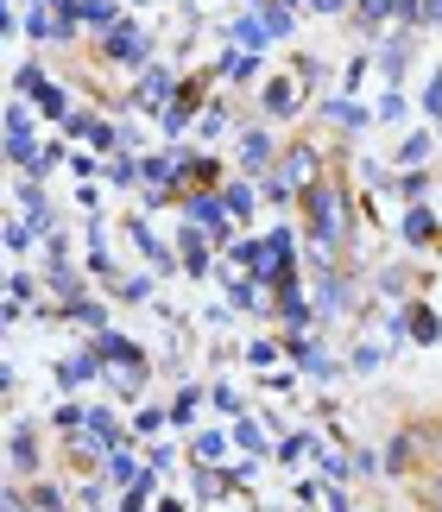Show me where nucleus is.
Listing matches in <instances>:
<instances>
[{"instance_id": "obj_1", "label": "nucleus", "mask_w": 442, "mask_h": 512, "mask_svg": "<svg viewBox=\"0 0 442 512\" xmlns=\"http://www.w3.org/2000/svg\"><path fill=\"white\" fill-rule=\"evenodd\" d=\"M310 215H316V241H341V196L329 190V184H316L310 190Z\"/></svg>"}, {"instance_id": "obj_2", "label": "nucleus", "mask_w": 442, "mask_h": 512, "mask_svg": "<svg viewBox=\"0 0 442 512\" xmlns=\"http://www.w3.org/2000/svg\"><path fill=\"white\" fill-rule=\"evenodd\" d=\"M19 89H26L32 102L51 114V121H57V114H70V108H64V89H57V83H45V76H38V70H19Z\"/></svg>"}, {"instance_id": "obj_3", "label": "nucleus", "mask_w": 442, "mask_h": 512, "mask_svg": "<svg viewBox=\"0 0 442 512\" xmlns=\"http://www.w3.org/2000/svg\"><path fill=\"white\" fill-rule=\"evenodd\" d=\"M278 184H304V190H316V159H310L304 146L285 152V171H278Z\"/></svg>"}, {"instance_id": "obj_4", "label": "nucleus", "mask_w": 442, "mask_h": 512, "mask_svg": "<svg viewBox=\"0 0 442 512\" xmlns=\"http://www.w3.org/2000/svg\"><path fill=\"white\" fill-rule=\"evenodd\" d=\"M108 57H146V38L127 32V26H114L108 32Z\"/></svg>"}, {"instance_id": "obj_5", "label": "nucleus", "mask_w": 442, "mask_h": 512, "mask_svg": "<svg viewBox=\"0 0 442 512\" xmlns=\"http://www.w3.org/2000/svg\"><path fill=\"white\" fill-rule=\"evenodd\" d=\"M266 159H272V140H266V133H247V140H240V165L259 171Z\"/></svg>"}, {"instance_id": "obj_6", "label": "nucleus", "mask_w": 442, "mask_h": 512, "mask_svg": "<svg viewBox=\"0 0 442 512\" xmlns=\"http://www.w3.org/2000/svg\"><path fill=\"white\" fill-rule=\"evenodd\" d=\"M430 234H436L430 209H411V215H405V241H430Z\"/></svg>"}, {"instance_id": "obj_7", "label": "nucleus", "mask_w": 442, "mask_h": 512, "mask_svg": "<svg viewBox=\"0 0 442 512\" xmlns=\"http://www.w3.org/2000/svg\"><path fill=\"white\" fill-rule=\"evenodd\" d=\"M329 121L335 127H360V121H367V108H360V102H329Z\"/></svg>"}, {"instance_id": "obj_8", "label": "nucleus", "mask_w": 442, "mask_h": 512, "mask_svg": "<svg viewBox=\"0 0 442 512\" xmlns=\"http://www.w3.org/2000/svg\"><path fill=\"white\" fill-rule=\"evenodd\" d=\"M398 159H405V165H424L430 159V133H411V140L398 146Z\"/></svg>"}, {"instance_id": "obj_9", "label": "nucleus", "mask_w": 442, "mask_h": 512, "mask_svg": "<svg viewBox=\"0 0 442 512\" xmlns=\"http://www.w3.org/2000/svg\"><path fill=\"white\" fill-rule=\"evenodd\" d=\"M76 19H89V26H114V7H108V0H83Z\"/></svg>"}, {"instance_id": "obj_10", "label": "nucleus", "mask_w": 442, "mask_h": 512, "mask_svg": "<svg viewBox=\"0 0 442 512\" xmlns=\"http://www.w3.org/2000/svg\"><path fill=\"white\" fill-rule=\"evenodd\" d=\"M38 449H32V430H13V468H32Z\"/></svg>"}, {"instance_id": "obj_11", "label": "nucleus", "mask_w": 442, "mask_h": 512, "mask_svg": "<svg viewBox=\"0 0 442 512\" xmlns=\"http://www.w3.org/2000/svg\"><path fill=\"white\" fill-rule=\"evenodd\" d=\"M190 215H196L203 228H221V203H215V196H196V203H190Z\"/></svg>"}, {"instance_id": "obj_12", "label": "nucleus", "mask_w": 442, "mask_h": 512, "mask_svg": "<svg viewBox=\"0 0 442 512\" xmlns=\"http://www.w3.org/2000/svg\"><path fill=\"white\" fill-rule=\"evenodd\" d=\"M379 64H386V76L398 83V76H405V38H392V45H386V57H379Z\"/></svg>"}, {"instance_id": "obj_13", "label": "nucleus", "mask_w": 442, "mask_h": 512, "mask_svg": "<svg viewBox=\"0 0 442 512\" xmlns=\"http://www.w3.org/2000/svg\"><path fill=\"white\" fill-rule=\"evenodd\" d=\"M411 336H417V342H436V336H442V329H436V317H430V310H411Z\"/></svg>"}, {"instance_id": "obj_14", "label": "nucleus", "mask_w": 442, "mask_h": 512, "mask_svg": "<svg viewBox=\"0 0 442 512\" xmlns=\"http://www.w3.org/2000/svg\"><path fill=\"white\" fill-rule=\"evenodd\" d=\"M184 266H190V272H209V253H203V241H196V234H184Z\"/></svg>"}, {"instance_id": "obj_15", "label": "nucleus", "mask_w": 442, "mask_h": 512, "mask_svg": "<svg viewBox=\"0 0 442 512\" xmlns=\"http://www.w3.org/2000/svg\"><path fill=\"white\" fill-rule=\"evenodd\" d=\"M291 102H297V89H291V83H272V89H266V108H272V114H285Z\"/></svg>"}, {"instance_id": "obj_16", "label": "nucleus", "mask_w": 442, "mask_h": 512, "mask_svg": "<svg viewBox=\"0 0 442 512\" xmlns=\"http://www.w3.org/2000/svg\"><path fill=\"white\" fill-rule=\"evenodd\" d=\"M386 13H398V0H360V19H367V26H379Z\"/></svg>"}, {"instance_id": "obj_17", "label": "nucleus", "mask_w": 442, "mask_h": 512, "mask_svg": "<svg viewBox=\"0 0 442 512\" xmlns=\"http://www.w3.org/2000/svg\"><path fill=\"white\" fill-rule=\"evenodd\" d=\"M234 38H240L247 51H259V38H266V26H259V19H240V26H234Z\"/></svg>"}, {"instance_id": "obj_18", "label": "nucleus", "mask_w": 442, "mask_h": 512, "mask_svg": "<svg viewBox=\"0 0 442 512\" xmlns=\"http://www.w3.org/2000/svg\"><path fill=\"white\" fill-rule=\"evenodd\" d=\"M171 95V76L165 70H146V102H165Z\"/></svg>"}, {"instance_id": "obj_19", "label": "nucleus", "mask_w": 442, "mask_h": 512, "mask_svg": "<svg viewBox=\"0 0 442 512\" xmlns=\"http://www.w3.org/2000/svg\"><path fill=\"white\" fill-rule=\"evenodd\" d=\"M221 203H228V209H234V215H247V209H253V190H247V184H234V190H228V196H221Z\"/></svg>"}, {"instance_id": "obj_20", "label": "nucleus", "mask_w": 442, "mask_h": 512, "mask_svg": "<svg viewBox=\"0 0 442 512\" xmlns=\"http://www.w3.org/2000/svg\"><path fill=\"white\" fill-rule=\"evenodd\" d=\"M102 354H108V361H139L133 342H120V336H108V342H102Z\"/></svg>"}, {"instance_id": "obj_21", "label": "nucleus", "mask_w": 442, "mask_h": 512, "mask_svg": "<svg viewBox=\"0 0 442 512\" xmlns=\"http://www.w3.org/2000/svg\"><path fill=\"white\" fill-rule=\"evenodd\" d=\"M405 462H411V437H398V443L386 449V468H405Z\"/></svg>"}, {"instance_id": "obj_22", "label": "nucleus", "mask_w": 442, "mask_h": 512, "mask_svg": "<svg viewBox=\"0 0 442 512\" xmlns=\"http://www.w3.org/2000/svg\"><path fill=\"white\" fill-rule=\"evenodd\" d=\"M316 7H323V13H335V7H341V0H316Z\"/></svg>"}, {"instance_id": "obj_23", "label": "nucleus", "mask_w": 442, "mask_h": 512, "mask_svg": "<svg viewBox=\"0 0 442 512\" xmlns=\"http://www.w3.org/2000/svg\"><path fill=\"white\" fill-rule=\"evenodd\" d=\"M436 449H442V437H436Z\"/></svg>"}]
</instances>
